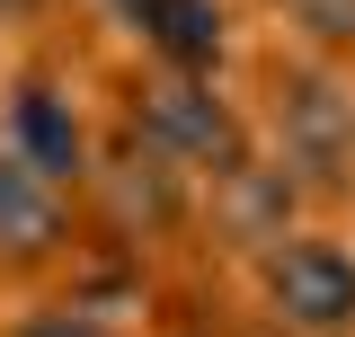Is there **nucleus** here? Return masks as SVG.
Masks as SVG:
<instances>
[{
  "label": "nucleus",
  "instance_id": "nucleus-1",
  "mask_svg": "<svg viewBox=\"0 0 355 337\" xmlns=\"http://www.w3.org/2000/svg\"><path fill=\"white\" fill-rule=\"evenodd\" d=\"M133 142L160 151L187 178H231L249 160V125L240 107L214 89V71H160V80L133 89Z\"/></svg>",
  "mask_w": 355,
  "mask_h": 337
},
{
  "label": "nucleus",
  "instance_id": "nucleus-2",
  "mask_svg": "<svg viewBox=\"0 0 355 337\" xmlns=\"http://www.w3.org/2000/svg\"><path fill=\"white\" fill-rule=\"evenodd\" d=\"M266 311L275 329L293 337H355V257L338 240H311V231H284L258 266Z\"/></svg>",
  "mask_w": 355,
  "mask_h": 337
},
{
  "label": "nucleus",
  "instance_id": "nucleus-3",
  "mask_svg": "<svg viewBox=\"0 0 355 337\" xmlns=\"http://www.w3.org/2000/svg\"><path fill=\"white\" fill-rule=\"evenodd\" d=\"M0 151L27 168V178H44L53 196H62V187H89V168H98L71 89L44 80V71H27V80L9 89V107H0Z\"/></svg>",
  "mask_w": 355,
  "mask_h": 337
},
{
  "label": "nucleus",
  "instance_id": "nucleus-4",
  "mask_svg": "<svg viewBox=\"0 0 355 337\" xmlns=\"http://www.w3.org/2000/svg\"><path fill=\"white\" fill-rule=\"evenodd\" d=\"M275 142H284V178L293 187H338L355 168V98L329 71H293L275 98Z\"/></svg>",
  "mask_w": 355,
  "mask_h": 337
},
{
  "label": "nucleus",
  "instance_id": "nucleus-5",
  "mask_svg": "<svg viewBox=\"0 0 355 337\" xmlns=\"http://www.w3.org/2000/svg\"><path fill=\"white\" fill-rule=\"evenodd\" d=\"M293 205H302V187H293L275 160H240L231 178H214L222 231H231V240H249V249H275V240L293 231Z\"/></svg>",
  "mask_w": 355,
  "mask_h": 337
},
{
  "label": "nucleus",
  "instance_id": "nucleus-6",
  "mask_svg": "<svg viewBox=\"0 0 355 337\" xmlns=\"http://www.w3.org/2000/svg\"><path fill=\"white\" fill-rule=\"evenodd\" d=\"M142 44L160 53V71H214L222 44H231V9L222 0H160Z\"/></svg>",
  "mask_w": 355,
  "mask_h": 337
},
{
  "label": "nucleus",
  "instance_id": "nucleus-7",
  "mask_svg": "<svg viewBox=\"0 0 355 337\" xmlns=\"http://www.w3.org/2000/svg\"><path fill=\"white\" fill-rule=\"evenodd\" d=\"M53 249H62V196L0 151V257H53Z\"/></svg>",
  "mask_w": 355,
  "mask_h": 337
},
{
  "label": "nucleus",
  "instance_id": "nucleus-8",
  "mask_svg": "<svg viewBox=\"0 0 355 337\" xmlns=\"http://www.w3.org/2000/svg\"><path fill=\"white\" fill-rule=\"evenodd\" d=\"M89 178H98L107 205L125 213V222H142V231H169L178 213H187V187H178L187 168H169L160 151H125L116 168H89Z\"/></svg>",
  "mask_w": 355,
  "mask_h": 337
},
{
  "label": "nucleus",
  "instance_id": "nucleus-9",
  "mask_svg": "<svg viewBox=\"0 0 355 337\" xmlns=\"http://www.w3.org/2000/svg\"><path fill=\"white\" fill-rule=\"evenodd\" d=\"M293 9V27H302L320 53H347L355 44V0H284Z\"/></svg>",
  "mask_w": 355,
  "mask_h": 337
},
{
  "label": "nucleus",
  "instance_id": "nucleus-10",
  "mask_svg": "<svg viewBox=\"0 0 355 337\" xmlns=\"http://www.w3.org/2000/svg\"><path fill=\"white\" fill-rule=\"evenodd\" d=\"M18 337H116V329L89 311H36V320H18Z\"/></svg>",
  "mask_w": 355,
  "mask_h": 337
},
{
  "label": "nucleus",
  "instance_id": "nucleus-11",
  "mask_svg": "<svg viewBox=\"0 0 355 337\" xmlns=\"http://www.w3.org/2000/svg\"><path fill=\"white\" fill-rule=\"evenodd\" d=\"M107 9H116V27H133V36H142V27H151V9H160V0H107Z\"/></svg>",
  "mask_w": 355,
  "mask_h": 337
},
{
  "label": "nucleus",
  "instance_id": "nucleus-12",
  "mask_svg": "<svg viewBox=\"0 0 355 337\" xmlns=\"http://www.w3.org/2000/svg\"><path fill=\"white\" fill-rule=\"evenodd\" d=\"M0 9H36V0H0Z\"/></svg>",
  "mask_w": 355,
  "mask_h": 337
}]
</instances>
